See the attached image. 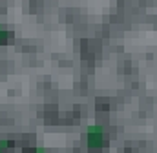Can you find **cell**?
<instances>
[{"mask_svg":"<svg viewBox=\"0 0 157 153\" xmlns=\"http://www.w3.org/2000/svg\"><path fill=\"white\" fill-rule=\"evenodd\" d=\"M9 37H11V33H9L4 26H0V46H4V44L9 40Z\"/></svg>","mask_w":157,"mask_h":153,"instance_id":"obj_2","label":"cell"},{"mask_svg":"<svg viewBox=\"0 0 157 153\" xmlns=\"http://www.w3.org/2000/svg\"><path fill=\"white\" fill-rule=\"evenodd\" d=\"M9 144H11V140H7V139H2V140H0V153H4V150H6Z\"/></svg>","mask_w":157,"mask_h":153,"instance_id":"obj_3","label":"cell"},{"mask_svg":"<svg viewBox=\"0 0 157 153\" xmlns=\"http://www.w3.org/2000/svg\"><path fill=\"white\" fill-rule=\"evenodd\" d=\"M86 142H88V148L91 150H99L106 144V135H104V129L97 124H91L88 126L86 129Z\"/></svg>","mask_w":157,"mask_h":153,"instance_id":"obj_1","label":"cell"},{"mask_svg":"<svg viewBox=\"0 0 157 153\" xmlns=\"http://www.w3.org/2000/svg\"><path fill=\"white\" fill-rule=\"evenodd\" d=\"M31 153H51V151H48V150H44V148H37V150H33Z\"/></svg>","mask_w":157,"mask_h":153,"instance_id":"obj_4","label":"cell"}]
</instances>
